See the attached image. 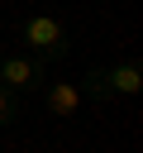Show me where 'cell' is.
<instances>
[{"label": "cell", "instance_id": "obj_1", "mask_svg": "<svg viewBox=\"0 0 143 153\" xmlns=\"http://www.w3.org/2000/svg\"><path fill=\"white\" fill-rule=\"evenodd\" d=\"M19 43H24L33 57H43V62H62V57L72 53V33H67V24L52 19V14H29V19L19 24Z\"/></svg>", "mask_w": 143, "mask_h": 153}, {"label": "cell", "instance_id": "obj_2", "mask_svg": "<svg viewBox=\"0 0 143 153\" xmlns=\"http://www.w3.org/2000/svg\"><path fill=\"white\" fill-rule=\"evenodd\" d=\"M81 96L91 100H114V96H138L143 91V67L138 62H114V67H91L81 81Z\"/></svg>", "mask_w": 143, "mask_h": 153}, {"label": "cell", "instance_id": "obj_3", "mask_svg": "<svg viewBox=\"0 0 143 153\" xmlns=\"http://www.w3.org/2000/svg\"><path fill=\"white\" fill-rule=\"evenodd\" d=\"M43 81H48V62L43 57H33V53H5L0 57V86L5 91L33 96V91H43Z\"/></svg>", "mask_w": 143, "mask_h": 153}, {"label": "cell", "instance_id": "obj_4", "mask_svg": "<svg viewBox=\"0 0 143 153\" xmlns=\"http://www.w3.org/2000/svg\"><path fill=\"white\" fill-rule=\"evenodd\" d=\"M81 100H86V96H81L76 81H43V110H48L52 120H72Z\"/></svg>", "mask_w": 143, "mask_h": 153}, {"label": "cell", "instance_id": "obj_5", "mask_svg": "<svg viewBox=\"0 0 143 153\" xmlns=\"http://www.w3.org/2000/svg\"><path fill=\"white\" fill-rule=\"evenodd\" d=\"M14 120H19V96L0 86V129H5V124H14Z\"/></svg>", "mask_w": 143, "mask_h": 153}]
</instances>
